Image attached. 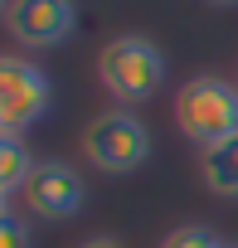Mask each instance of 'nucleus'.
<instances>
[{"instance_id": "obj_1", "label": "nucleus", "mask_w": 238, "mask_h": 248, "mask_svg": "<svg viewBox=\"0 0 238 248\" xmlns=\"http://www.w3.org/2000/svg\"><path fill=\"white\" fill-rule=\"evenodd\" d=\"M175 127L199 151L238 137V83H228L219 73H194L175 93Z\"/></svg>"}, {"instance_id": "obj_2", "label": "nucleus", "mask_w": 238, "mask_h": 248, "mask_svg": "<svg viewBox=\"0 0 238 248\" xmlns=\"http://www.w3.org/2000/svg\"><path fill=\"white\" fill-rule=\"evenodd\" d=\"M97 78L117 97V107H136L151 102L165 83V54L146 34H117L97 54Z\"/></svg>"}, {"instance_id": "obj_3", "label": "nucleus", "mask_w": 238, "mask_h": 248, "mask_svg": "<svg viewBox=\"0 0 238 248\" xmlns=\"http://www.w3.org/2000/svg\"><path fill=\"white\" fill-rule=\"evenodd\" d=\"M83 156L102 175H132L151 161V132L132 107H107L88 122L83 132Z\"/></svg>"}, {"instance_id": "obj_4", "label": "nucleus", "mask_w": 238, "mask_h": 248, "mask_svg": "<svg viewBox=\"0 0 238 248\" xmlns=\"http://www.w3.org/2000/svg\"><path fill=\"white\" fill-rule=\"evenodd\" d=\"M54 102V88H49V73L20 54H5L0 59V132L5 137H20L25 127L49 112Z\"/></svg>"}, {"instance_id": "obj_5", "label": "nucleus", "mask_w": 238, "mask_h": 248, "mask_svg": "<svg viewBox=\"0 0 238 248\" xmlns=\"http://www.w3.org/2000/svg\"><path fill=\"white\" fill-rule=\"evenodd\" d=\"M5 25L25 49H59L78 30L73 0H5Z\"/></svg>"}, {"instance_id": "obj_6", "label": "nucleus", "mask_w": 238, "mask_h": 248, "mask_svg": "<svg viewBox=\"0 0 238 248\" xmlns=\"http://www.w3.org/2000/svg\"><path fill=\"white\" fill-rule=\"evenodd\" d=\"M20 200H25V214H34V219H73L83 209L88 190L68 161H39L30 170Z\"/></svg>"}, {"instance_id": "obj_7", "label": "nucleus", "mask_w": 238, "mask_h": 248, "mask_svg": "<svg viewBox=\"0 0 238 248\" xmlns=\"http://www.w3.org/2000/svg\"><path fill=\"white\" fill-rule=\"evenodd\" d=\"M199 175L219 200H238V137L199 151Z\"/></svg>"}, {"instance_id": "obj_8", "label": "nucleus", "mask_w": 238, "mask_h": 248, "mask_svg": "<svg viewBox=\"0 0 238 248\" xmlns=\"http://www.w3.org/2000/svg\"><path fill=\"white\" fill-rule=\"evenodd\" d=\"M34 166H39V161L25 151L20 137H0V200H5V204L25 190V180H30Z\"/></svg>"}, {"instance_id": "obj_9", "label": "nucleus", "mask_w": 238, "mask_h": 248, "mask_svg": "<svg viewBox=\"0 0 238 248\" xmlns=\"http://www.w3.org/2000/svg\"><path fill=\"white\" fill-rule=\"evenodd\" d=\"M161 248H228L209 224H180V229H170L165 238H161Z\"/></svg>"}, {"instance_id": "obj_10", "label": "nucleus", "mask_w": 238, "mask_h": 248, "mask_svg": "<svg viewBox=\"0 0 238 248\" xmlns=\"http://www.w3.org/2000/svg\"><path fill=\"white\" fill-rule=\"evenodd\" d=\"M0 248H30V224L15 209L0 214Z\"/></svg>"}, {"instance_id": "obj_11", "label": "nucleus", "mask_w": 238, "mask_h": 248, "mask_svg": "<svg viewBox=\"0 0 238 248\" xmlns=\"http://www.w3.org/2000/svg\"><path fill=\"white\" fill-rule=\"evenodd\" d=\"M78 248H127V243H117L112 233H97V238H88V243H78Z\"/></svg>"}, {"instance_id": "obj_12", "label": "nucleus", "mask_w": 238, "mask_h": 248, "mask_svg": "<svg viewBox=\"0 0 238 248\" xmlns=\"http://www.w3.org/2000/svg\"><path fill=\"white\" fill-rule=\"evenodd\" d=\"M209 5H238V0H209Z\"/></svg>"}, {"instance_id": "obj_13", "label": "nucleus", "mask_w": 238, "mask_h": 248, "mask_svg": "<svg viewBox=\"0 0 238 248\" xmlns=\"http://www.w3.org/2000/svg\"><path fill=\"white\" fill-rule=\"evenodd\" d=\"M228 248H238V243H228Z\"/></svg>"}]
</instances>
